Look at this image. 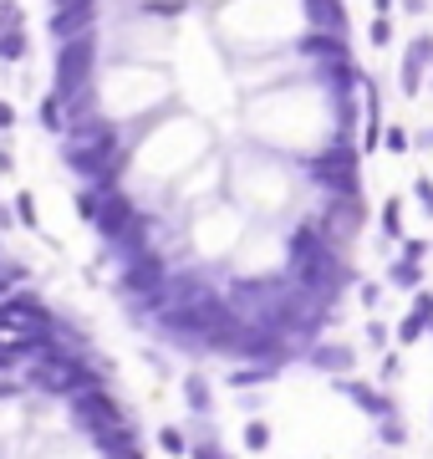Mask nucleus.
I'll use <instances>...</instances> for the list:
<instances>
[{
  "instance_id": "f257e3e1",
  "label": "nucleus",
  "mask_w": 433,
  "mask_h": 459,
  "mask_svg": "<svg viewBox=\"0 0 433 459\" xmlns=\"http://www.w3.org/2000/svg\"><path fill=\"white\" fill-rule=\"evenodd\" d=\"M0 459H149L98 337L16 281H0Z\"/></svg>"
}]
</instances>
